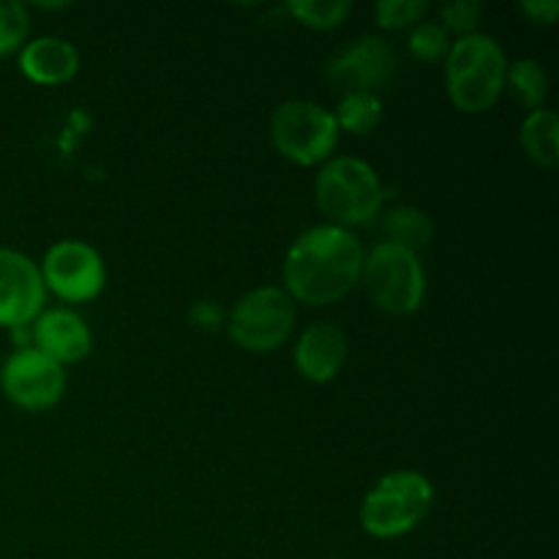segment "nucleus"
Listing matches in <instances>:
<instances>
[{"label":"nucleus","mask_w":559,"mask_h":559,"mask_svg":"<svg viewBox=\"0 0 559 559\" xmlns=\"http://www.w3.org/2000/svg\"><path fill=\"white\" fill-rule=\"evenodd\" d=\"M191 322L200 325L202 331H216V328L222 325V309H218L216 304L202 300V304H197L194 309H191Z\"/></svg>","instance_id":"nucleus-24"},{"label":"nucleus","mask_w":559,"mask_h":559,"mask_svg":"<svg viewBox=\"0 0 559 559\" xmlns=\"http://www.w3.org/2000/svg\"><path fill=\"white\" fill-rule=\"evenodd\" d=\"M347 360V336L331 322H314L306 328L295 347V366L311 382H328Z\"/></svg>","instance_id":"nucleus-12"},{"label":"nucleus","mask_w":559,"mask_h":559,"mask_svg":"<svg viewBox=\"0 0 559 559\" xmlns=\"http://www.w3.org/2000/svg\"><path fill=\"white\" fill-rule=\"evenodd\" d=\"M36 349L52 358L55 364H76L91 353V331L85 322L66 309L44 311L33 328Z\"/></svg>","instance_id":"nucleus-13"},{"label":"nucleus","mask_w":559,"mask_h":559,"mask_svg":"<svg viewBox=\"0 0 559 559\" xmlns=\"http://www.w3.org/2000/svg\"><path fill=\"white\" fill-rule=\"evenodd\" d=\"M524 14L533 16L535 22H540V25H551L555 22V16L559 14V3L557 0H527V3H522Z\"/></svg>","instance_id":"nucleus-25"},{"label":"nucleus","mask_w":559,"mask_h":559,"mask_svg":"<svg viewBox=\"0 0 559 559\" xmlns=\"http://www.w3.org/2000/svg\"><path fill=\"white\" fill-rule=\"evenodd\" d=\"M480 3H448L442 5V22H445V27H451V31L462 33V36H469L473 33V27L478 25L480 20Z\"/></svg>","instance_id":"nucleus-23"},{"label":"nucleus","mask_w":559,"mask_h":559,"mask_svg":"<svg viewBox=\"0 0 559 559\" xmlns=\"http://www.w3.org/2000/svg\"><path fill=\"white\" fill-rule=\"evenodd\" d=\"M429 5L424 0H380L377 3V22L385 31H402V27L415 25L426 14Z\"/></svg>","instance_id":"nucleus-22"},{"label":"nucleus","mask_w":559,"mask_h":559,"mask_svg":"<svg viewBox=\"0 0 559 559\" xmlns=\"http://www.w3.org/2000/svg\"><path fill=\"white\" fill-rule=\"evenodd\" d=\"M44 282L36 262L11 249H0V325L25 328L41 314Z\"/></svg>","instance_id":"nucleus-10"},{"label":"nucleus","mask_w":559,"mask_h":559,"mask_svg":"<svg viewBox=\"0 0 559 559\" xmlns=\"http://www.w3.org/2000/svg\"><path fill=\"white\" fill-rule=\"evenodd\" d=\"M559 118L551 109H535L522 126V145L538 167L555 169L559 162Z\"/></svg>","instance_id":"nucleus-15"},{"label":"nucleus","mask_w":559,"mask_h":559,"mask_svg":"<svg viewBox=\"0 0 559 559\" xmlns=\"http://www.w3.org/2000/svg\"><path fill=\"white\" fill-rule=\"evenodd\" d=\"M20 69L38 85H60L80 71V55L74 44L58 36H44L27 44L20 55Z\"/></svg>","instance_id":"nucleus-14"},{"label":"nucleus","mask_w":559,"mask_h":559,"mask_svg":"<svg viewBox=\"0 0 559 559\" xmlns=\"http://www.w3.org/2000/svg\"><path fill=\"white\" fill-rule=\"evenodd\" d=\"M44 287L52 289L63 300H91L104 287V262L96 249L80 240H63L52 246L44 257L41 271Z\"/></svg>","instance_id":"nucleus-9"},{"label":"nucleus","mask_w":559,"mask_h":559,"mask_svg":"<svg viewBox=\"0 0 559 559\" xmlns=\"http://www.w3.org/2000/svg\"><path fill=\"white\" fill-rule=\"evenodd\" d=\"M27 27V9L16 0H0V55H9L14 49H20V44L25 41Z\"/></svg>","instance_id":"nucleus-20"},{"label":"nucleus","mask_w":559,"mask_h":559,"mask_svg":"<svg viewBox=\"0 0 559 559\" xmlns=\"http://www.w3.org/2000/svg\"><path fill=\"white\" fill-rule=\"evenodd\" d=\"M409 49L418 60H426V63H435L442 55L451 49L448 44V33L440 22H420L413 33H409Z\"/></svg>","instance_id":"nucleus-21"},{"label":"nucleus","mask_w":559,"mask_h":559,"mask_svg":"<svg viewBox=\"0 0 559 559\" xmlns=\"http://www.w3.org/2000/svg\"><path fill=\"white\" fill-rule=\"evenodd\" d=\"M364 271V246L344 227H314L300 235L284 260L289 298L325 306L344 298Z\"/></svg>","instance_id":"nucleus-1"},{"label":"nucleus","mask_w":559,"mask_h":559,"mask_svg":"<svg viewBox=\"0 0 559 559\" xmlns=\"http://www.w3.org/2000/svg\"><path fill=\"white\" fill-rule=\"evenodd\" d=\"M435 489L429 480L413 469L382 475L366 495L360 508V524L374 538H399L418 527L431 511Z\"/></svg>","instance_id":"nucleus-3"},{"label":"nucleus","mask_w":559,"mask_h":559,"mask_svg":"<svg viewBox=\"0 0 559 559\" xmlns=\"http://www.w3.org/2000/svg\"><path fill=\"white\" fill-rule=\"evenodd\" d=\"M506 80L511 85L513 96L527 109H538L544 104L546 91H549V76L535 60H519L506 71Z\"/></svg>","instance_id":"nucleus-18"},{"label":"nucleus","mask_w":559,"mask_h":559,"mask_svg":"<svg viewBox=\"0 0 559 559\" xmlns=\"http://www.w3.org/2000/svg\"><path fill=\"white\" fill-rule=\"evenodd\" d=\"M317 205L336 227L371 222L382 205L380 178L360 158H333L317 175Z\"/></svg>","instance_id":"nucleus-4"},{"label":"nucleus","mask_w":559,"mask_h":559,"mask_svg":"<svg viewBox=\"0 0 559 559\" xmlns=\"http://www.w3.org/2000/svg\"><path fill=\"white\" fill-rule=\"evenodd\" d=\"M271 140L284 158L295 164H320L338 142V126L333 112L314 102H284L271 118Z\"/></svg>","instance_id":"nucleus-6"},{"label":"nucleus","mask_w":559,"mask_h":559,"mask_svg":"<svg viewBox=\"0 0 559 559\" xmlns=\"http://www.w3.org/2000/svg\"><path fill=\"white\" fill-rule=\"evenodd\" d=\"M60 364L38 353L36 347H20L0 369V388L5 399L22 409H47L63 396Z\"/></svg>","instance_id":"nucleus-8"},{"label":"nucleus","mask_w":559,"mask_h":559,"mask_svg":"<svg viewBox=\"0 0 559 559\" xmlns=\"http://www.w3.org/2000/svg\"><path fill=\"white\" fill-rule=\"evenodd\" d=\"M349 0H293L289 11L298 16L304 25L320 27V31H331V27L342 25L349 14Z\"/></svg>","instance_id":"nucleus-19"},{"label":"nucleus","mask_w":559,"mask_h":559,"mask_svg":"<svg viewBox=\"0 0 559 559\" xmlns=\"http://www.w3.org/2000/svg\"><path fill=\"white\" fill-rule=\"evenodd\" d=\"M293 325V298L278 287H260L243 295L229 314V338L249 353H271L287 342Z\"/></svg>","instance_id":"nucleus-7"},{"label":"nucleus","mask_w":559,"mask_h":559,"mask_svg":"<svg viewBox=\"0 0 559 559\" xmlns=\"http://www.w3.org/2000/svg\"><path fill=\"white\" fill-rule=\"evenodd\" d=\"M506 52L484 33L462 36L448 49V93L462 112H486L506 87Z\"/></svg>","instance_id":"nucleus-2"},{"label":"nucleus","mask_w":559,"mask_h":559,"mask_svg":"<svg viewBox=\"0 0 559 559\" xmlns=\"http://www.w3.org/2000/svg\"><path fill=\"white\" fill-rule=\"evenodd\" d=\"M369 298L388 314H413L424 300L426 278L418 254L396 243H377L360 271Z\"/></svg>","instance_id":"nucleus-5"},{"label":"nucleus","mask_w":559,"mask_h":559,"mask_svg":"<svg viewBox=\"0 0 559 559\" xmlns=\"http://www.w3.org/2000/svg\"><path fill=\"white\" fill-rule=\"evenodd\" d=\"M336 126L353 134H369L382 120V102L374 93H344L336 109Z\"/></svg>","instance_id":"nucleus-17"},{"label":"nucleus","mask_w":559,"mask_h":559,"mask_svg":"<svg viewBox=\"0 0 559 559\" xmlns=\"http://www.w3.org/2000/svg\"><path fill=\"white\" fill-rule=\"evenodd\" d=\"M396 74V52L382 38H358L328 69L333 85L344 93H374Z\"/></svg>","instance_id":"nucleus-11"},{"label":"nucleus","mask_w":559,"mask_h":559,"mask_svg":"<svg viewBox=\"0 0 559 559\" xmlns=\"http://www.w3.org/2000/svg\"><path fill=\"white\" fill-rule=\"evenodd\" d=\"M385 233L391 238L388 243L402 246L413 254H418L420 249L431 243V222L418 207H396V211L388 213Z\"/></svg>","instance_id":"nucleus-16"}]
</instances>
